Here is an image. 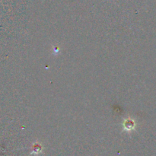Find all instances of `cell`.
<instances>
[{
    "label": "cell",
    "mask_w": 156,
    "mask_h": 156,
    "mask_svg": "<svg viewBox=\"0 0 156 156\" xmlns=\"http://www.w3.org/2000/svg\"><path fill=\"white\" fill-rule=\"evenodd\" d=\"M135 126V123H134L133 120H126L124 124V128L126 131L130 132V131L134 130Z\"/></svg>",
    "instance_id": "1"
}]
</instances>
